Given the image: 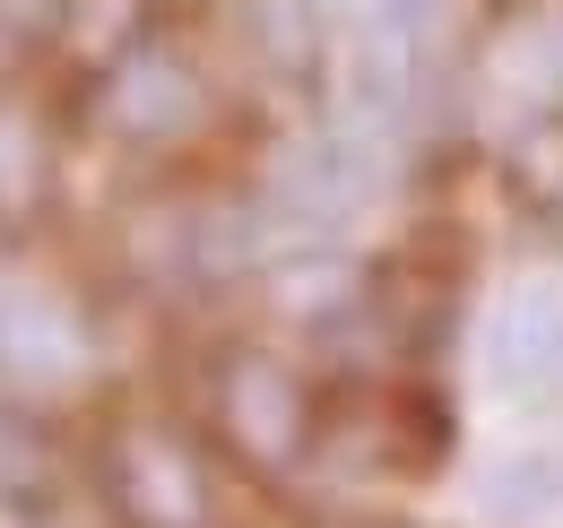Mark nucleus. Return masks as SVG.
Masks as SVG:
<instances>
[{"mask_svg": "<svg viewBox=\"0 0 563 528\" xmlns=\"http://www.w3.org/2000/svg\"><path fill=\"white\" fill-rule=\"evenodd\" d=\"M225 425L243 433V451H261L269 468H286L312 433V398L295 391V373L269 364V355H243L225 373Z\"/></svg>", "mask_w": 563, "mask_h": 528, "instance_id": "obj_1", "label": "nucleus"}]
</instances>
